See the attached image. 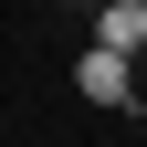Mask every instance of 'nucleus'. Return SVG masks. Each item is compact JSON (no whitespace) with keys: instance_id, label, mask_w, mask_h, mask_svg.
<instances>
[{"instance_id":"f257e3e1","label":"nucleus","mask_w":147,"mask_h":147,"mask_svg":"<svg viewBox=\"0 0 147 147\" xmlns=\"http://www.w3.org/2000/svg\"><path fill=\"white\" fill-rule=\"evenodd\" d=\"M84 32H95V53L137 63V53H147V0H95V11H84Z\"/></svg>"},{"instance_id":"f03ea898","label":"nucleus","mask_w":147,"mask_h":147,"mask_svg":"<svg viewBox=\"0 0 147 147\" xmlns=\"http://www.w3.org/2000/svg\"><path fill=\"white\" fill-rule=\"evenodd\" d=\"M74 95H84V105H126V95H137V63H116V53L84 42V53H74Z\"/></svg>"}]
</instances>
